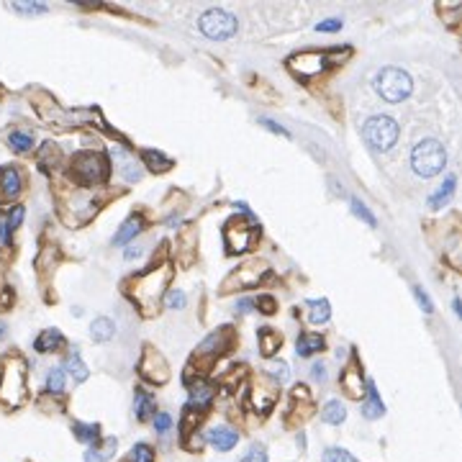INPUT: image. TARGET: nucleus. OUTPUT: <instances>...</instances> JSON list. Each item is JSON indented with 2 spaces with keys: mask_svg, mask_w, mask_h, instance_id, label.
<instances>
[{
  "mask_svg": "<svg viewBox=\"0 0 462 462\" xmlns=\"http://www.w3.org/2000/svg\"><path fill=\"white\" fill-rule=\"evenodd\" d=\"M447 164V152L437 139H421L411 152V167L421 178H434Z\"/></svg>",
  "mask_w": 462,
  "mask_h": 462,
  "instance_id": "f257e3e1",
  "label": "nucleus"
},
{
  "mask_svg": "<svg viewBox=\"0 0 462 462\" xmlns=\"http://www.w3.org/2000/svg\"><path fill=\"white\" fill-rule=\"evenodd\" d=\"M375 87L388 103H401V100H406L411 95L413 83L399 67H385V70H380L375 75Z\"/></svg>",
  "mask_w": 462,
  "mask_h": 462,
  "instance_id": "f03ea898",
  "label": "nucleus"
},
{
  "mask_svg": "<svg viewBox=\"0 0 462 462\" xmlns=\"http://www.w3.org/2000/svg\"><path fill=\"white\" fill-rule=\"evenodd\" d=\"M399 123L393 121L391 116H372L363 128L365 142L372 147V150H391L393 144L399 142Z\"/></svg>",
  "mask_w": 462,
  "mask_h": 462,
  "instance_id": "7ed1b4c3",
  "label": "nucleus"
},
{
  "mask_svg": "<svg viewBox=\"0 0 462 462\" xmlns=\"http://www.w3.org/2000/svg\"><path fill=\"white\" fill-rule=\"evenodd\" d=\"M200 31L208 39L224 42V39H231L236 34V18L226 11H221V8H211V11L200 16Z\"/></svg>",
  "mask_w": 462,
  "mask_h": 462,
  "instance_id": "20e7f679",
  "label": "nucleus"
},
{
  "mask_svg": "<svg viewBox=\"0 0 462 462\" xmlns=\"http://www.w3.org/2000/svg\"><path fill=\"white\" fill-rule=\"evenodd\" d=\"M72 164H75V172L83 183H98V180L106 178V159L92 154V152H80L72 159Z\"/></svg>",
  "mask_w": 462,
  "mask_h": 462,
  "instance_id": "39448f33",
  "label": "nucleus"
},
{
  "mask_svg": "<svg viewBox=\"0 0 462 462\" xmlns=\"http://www.w3.org/2000/svg\"><path fill=\"white\" fill-rule=\"evenodd\" d=\"M208 442H211L216 449H221V452H229V449L239 442V434L229 427H214L211 432H208Z\"/></svg>",
  "mask_w": 462,
  "mask_h": 462,
  "instance_id": "423d86ee",
  "label": "nucleus"
},
{
  "mask_svg": "<svg viewBox=\"0 0 462 462\" xmlns=\"http://www.w3.org/2000/svg\"><path fill=\"white\" fill-rule=\"evenodd\" d=\"M139 231H142V216H128V219L123 221V226L118 229V234L114 236V244L116 247H121V244L131 242Z\"/></svg>",
  "mask_w": 462,
  "mask_h": 462,
  "instance_id": "0eeeda50",
  "label": "nucleus"
},
{
  "mask_svg": "<svg viewBox=\"0 0 462 462\" xmlns=\"http://www.w3.org/2000/svg\"><path fill=\"white\" fill-rule=\"evenodd\" d=\"M62 344H64L62 332H57V329H47V332H42L39 339L34 341V349L36 352H54V349L62 347Z\"/></svg>",
  "mask_w": 462,
  "mask_h": 462,
  "instance_id": "6e6552de",
  "label": "nucleus"
},
{
  "mask_svg": "<svg viewBox=\"0 0 462 462\" xmlns=\"http://www.w3.org/2000/svg\"><path fill=\"white\" fill-rule=\"evenodd\" d=\"M0 188H3V193H6L8 198L18 195V190H21V175H18L16 167H3L0 170Z\"/></svg>",
  "mask_w": 462,
  "mask_h": 462,
  "instance_id": "1a4fd4ad",
  "label": "nucleus"
},
{
  "mask_svg": "<svg viewBox=\"0 0 462 462\" xmlns=\"http://www.w3.org/2000/svg\"><path fill=\"white\" fill-rule=\"evenodd\" d=\"M363 413H365V419H377V416H383L385 413V406H383V401H380V396H377L375 383H367V401H365V406H363Z\"/></svg>",
  "mask_w": 462,
  "mask_h": 462,
  "instance_id": "9d476101",
  "label": "nucleus"
},
{
  "mask_svg": "<svg viewBox=\"0 0 462 462\" xmlns=\"http://www.w3.org/2000/svg\"><path fill=\"white\" fill-rule=\"evenodd\" d=\"M114 334H116V324L111 319H106V316H100V319H95L90 324L92 341H108L114 339Z\"/></svg>",
  "mask_w": 462,
  "mask_h": 462,
  "instance_id": "9b49d317",
  "label": "nucleus"
},
{
  "mask_svg": "<svg viewBox=\"0 0 462 462\" xmlns=\"http://www.w3.org/2000/svg\"><path fill=\"white\" fill-rule=\"evenodd\" d=\"M455 185H457V180H455V175H449L447 180H444V185H442L439 190L434 193L432 198H429V208H442V206H447L449 200H452V195H455Z\"/></svg>",
  "mask_w": 462,
  "mask_h": 462,
  "instance_id": "f8f14e48",
  "label": "nucleus"
},
{
  "mask_svg": "<svg viewBox=\"0 0 462 462\" xmlns=\"http://www.w3.org/2000/svg\"><path fill=\"white\" fill-rule=\"evenodd\" d=\"M116 447H118V442H116L114 437H111V439H106L103 444H98V447L92 444V447L85 452V462H106L108 457L116 452Z\"/></svg>",
  "mask_w": 462,
  "mask_h": 462,
  "instance_id": "ddd939ff",
  "label": "nucleus"
},
{
  "mask_svg": "<svg viewBox=\"0 0 462 462\" xmlns=\"http://www.w3.org/2000/svg\"><path fill=\"white\" fill-rule=\"evenodd\" d=\"M319 349H324V339L319 334H300L298 341H296V355L300 357H308L313 352H319Z\"/></svg>",
  "mask_w": 462,
  "mask_h": 462,
  "instance_id": "4468645a",
  "label": "nucleus"
},
{
  "mask_svg": "<svg viewBox=\"0 0 462 462\" xmlns=\"http://www.w3.org/2000/svg\"><path fill=\"white\" fill-rule=\"evenodd\" d=\"M257 339H260V349H262L265 357H272L277 352V347H280V336L272 329H260Z\"/></svg>",
  "mask_w": 462,
  "mask_h": 462,
  "instance_id": "2eb2a0df",
  "label": "nucleus"
},
{
  "mask_svg": "<svg viewBox=\"0 0 462 462\" xmlns=\"http://www.w3.org/2000/svg\"><path fill=\"white\" fill-rule=\"evenodd\" d=\"M64 370H70L72 377H75L78 383H83V380H87V372H90V370H87V365L83 363V360H80L78 352H72V355L67 357V363H64Z\"/></svg>",
  "mask_w": 462,
  "mask_h": 462,
  "instance_id": "dca6fc26",
  "label": "nucleus"
},
{
  "mask_svg": "<svg viewBox=\"0 0 462 462\" xmlns=\"http://www.w3.org/2000/svg\"><path fill=\"white\" fill-rule=\"evenodd\" d=\"M136 419L139 421H147L152 419V413H154V401L147 396L144 391H136Z\"/></svg>",
  "mask_w": 462,
  "mask_h": 462,
  "instance_id": "f3484780",
  "label": "nucleus"
},
{
  "mask_svg": "<svg viewBox=\"0 0 462 462\" xmlns=\"http://www.w3.org/2000/svg\"><path fill=\"white\" fill-rule=\"evenodd\" d=\"M308 308H311V313H308V319L313 321V324H324V321L332 316V311H329V300L321 298V300H308Z\"/></svg>",
  "mask_w": 462,
  "mask_h": 462,
  "instance_id": "a211bd4d",
  "label": "nucleus"
},
{
  "mask_svg": "<svg viewBox=\"0 0 462 462\" xmlns=\"http://www.w3.org/2000/svg\"><path fill=\"white\" fill-rule=\"evenodd\" d=\"M344 419H347V411H344V406H341L339 401H329V403L324 406V421H327V424H341Z\"/></svg>",
  "mask_w": 462,
  "mask_h": 462,
  "instance_id": "6ab92c4d",
  "label": "nucleus"
},
{
  "mask_svg": "<svg viewBox=\"0 0 462 462\" xmlns=\"http://www.w3.org/2000/svg\"><path fill=\"white\" fill-rule=\"evenodd\" d=\"M142 157H144V162L150 164L152 170H170V167H172V162H170V159H167V157H164V154H159V152H152V150H147Z\"/></svg>",
  "mask_w": 462,
  "mask_h": 462,
  "instance_id": "aec40b11",
  "label": "nucleus"
},
{
  "mask_svg": "<svg viewBox=\"0 0 462 462\" xmlns=\"http://www.w3.org/2000/svg\"><path fill=\"white\" fill-rule=\"evenodd\" d=\"M72 432L78 434L80 442H90V444H95V442H98V432H100V429L95 427V424H75V427H72Z\"/></svg>",
  "mask_w": 462,
  "mask_h": 462,
  "instance_id": "412c9836",
  "label": "nucleus"
},
{
  "mask_svg": "<svg viewBox=\"0 0 462 462\" xmlns=\"http://www.w3.org/2000/svg\"><path fill=\"white\" fill-rule=\"evenodd\" d=\"M8 142H11V147L18 152H29L31 147H34V139H31L29 134H21V131H13V134L8 136Z\"/></svg>",
  "mask_w": 462,
  "mask_h": 462,
  "instance_id": "4be33fe9",
  "label": "nucleus"
},
{
  "mask_svg": "<svg viewBox=\"0 0 462 462\" xmlns=\"http://www.w3.org/2000/svg\"><path fill=\"white\" fill-rule=\"evenodd\" d=\"M47 391L49 393H62L64 391V370L57 367L51 370L49 377H47Z\"/></svg>",
  "mask_w": 462,
  "mask_h": 462,
  "instance_id": "5701e85b",
  "label": "nucleus"
},
{
  "mask_svg": "<svg viewBox=\"0 0 462 462\" xmlns=\"http://www.w3.org/2000/svg\"><path fill=\"white\" fill-rule=\"evenodd\" d=\"M128 462H154V452L147 444H136L131 449V455H128Z\"/></svg>",
  "mask_w": 462,
  "mask_h": 462,
  "instance_id": "b1692460",
  "label": "nucleus"
},
{
  "mask_svg": "<svg viewBox=\"0 0 462 462\" xmlns=\"http://www.w3.org/2000/svg\"><path fill=\"white\" fill-rule=\"evenodd\" d=\"M352 214L357 216V219H363L367 226H375V216L370 214L367 208H365V203L360 198H352Z\"/></svg>",
  "mask_w": 462,
  "mask_h": 462,
  "instance_id": "393cba45",
  "label": "nucleus"
},
{
  "mask_svg": "<svg viewBox=\"0 0 462 462\" xmlns=\"http://www.w3.org/2000/svg\"><path fill=\"white\" fill-rule=\"evenodd\" d=\"M13 11L23 16H36V13H47V6H42V3H13Z\"/></svg>",
  "mask_w": 462,
  "mask_h": 462,
  "instance_id": "a878e982",
  "label": "nucleus"
},
{
  "mask_svg": "<svg viewBox=\"0 0 462 462\" xmlns=\"http://www.w3.org/2000/svg\"><path fill=\"white\" fill-rule=\"evenodd\" d=\"M211 388H198V391H193V399H190V406H195V408H203V406H208V401H211Z\"/></svg>",
  "mask_w": 462,
  "mask_h": 462,
  "instance_id": "bb28decb",
  "label": "nucleus"
},
{
  "mask_svg": "<svg viewBox=\"0 0 462 462\" xmlns=\"http://www.w3.org/2000/svg\"><path fill=\"white\" fill-rule=\"evenodd\" d=\"M324 462H357L355 457L349 455L347 449H327V455H324Z\"/></svg>",
  "mask_w": 462,
  "mask_h": 462,
  "instance_id": "cd10ccee",
  "label": "nucleus"
},
{
  "mask_svg": "<svg viewBox=\"0 0 462 462\" xmlns=\"http://www.w3.org/2000/svg\"><path fill=\"white\" fill-rule=\"evenodd\" d=\"M242 462H267V452H265L262 444H255V447L242 457Z\"/></svg>",
  "mask_w": 462,
  "mask_h": 462,
  "instance_id": "c85d7f7f",
  "label": "nucleus"
},
{
  "mask_svg": "<svg viewBox=\"0 0 462 462\" xmlns=\"http://www.w3.org/2000/svg\"><path fill=\"white\" fill-rule=\"evenodd\" d=\"M21 221H23V208H21V206H16L13 211H11V214L6 216V226L11 229V231H13V229L21 226Z\"/></svg>",
  "mask_w": 462,
  "mask_h": 462,
  "instance_id": "c756f323",
  "label": "nucleus"
},
{
  "mask_svg": "<svg viewBox=\"0 0 462 462\" xmlns=\"http://www.w3.org/2000/svg\"><path fill=\"white\" fill-rule=\"evenodd\" d=\"M413 298H416V303L421 306V311L424 313H432L434 311V306H432V300H429V296L421 288H413Z\"/></svg>",
  "mask_w": 462,
  "mask_h": 462,
  "instance_id": "7c9ffc66",
  "label": "nucleus"
},
{
  "mask_svg": "<svg viewBox=\"0 0 462 462\" xmlns=\"http://www.w3.org/2000/svg\"><path fill=\"white\" fill-rule=\"evenodd\" d=\"M270 372H272V377H275L277 383H285V380H288V365L280 363V360L270 365Z\"/></svg>",
  "mask_w": 462,
  "mask_h": 462,
  "instance_id": "2f4dec72",
  "label": "nucleus"
},
{
  "mask_svg": "<svg viewBox=\"0 0 462 462\" xmlns=\"http://www.w3.org/2000/svg\"><path fill=\"white\" fill-rule=\"evenodd\" d=\"M185 293L183 291H170L167 293V306L170 308H185Z\"/></svg>",
  "mask_w": 462,
  "mask_h": 462,
  "instance_id": "473e14b6",
  "label": "nucleus"
},
{
  "mask_svg": "<svg viewBox=\"0 0 462 462\" xmlns=\"http://www.w3.org/2000/svg\"><path fill=\"white\" fill-rule=\"evenodd\" d=\"M255 306L262 313H275V298H270V296H260Z\"/></svg>",
  "mask_w": 462,
  "mask_h": 462,
  "instance_id": "72a5a7b5",
  "label": "nucleus"
},
{
  "mask_svg": "<svg viewBox=\"0 0 462 462\" xmlns=\"http://www.w3.org/2000/svg\"><path fill=\"white\" fill-rule=\"evenodd\" d=\"M316 29H319V31H327V34H332V31H339V29H341V21H339V18H327V21L316 23Z\"/></svg>",
  "mask_w": 462,
  "mask_h": 462,
  "instance_id": "f704fd0d",
  "label": "nucleus"
},
{
  "mask_svg": "<svg viewBox=\"0 0 462 462\" xmlns=\"http://www.w3.org/2000/svg\"><path fill=\"white\" fill-rule=\"evenodd\" d=\"M154 427H157V432H167V429L172 427V419L167 416V413H157V416H154Z\"/></svg>",
  "mask_w": 462,
  "mask_h": 462,
  "instance_id": "c9c22d12",
  "label": "nucleus"
},
{
  "mask_svg": "<svg viewBox=\"0 0 462 462\" xmlns=\"http://www.w3.org/2000/svg\"><path fill=\"white\" fill-rule=\"evenodd\" d=\"M0 244H11V229L6 226V216H0Z\"/></svg>",
  "mask_w": 462,
  "mask_h": 462,
  "instance_id": "e433bc0d",
  "label": "nucleus"
},
{
  "mask_svg": "<svg viewBox=\"0 0 462 462\" xmlns=\"http://www.w3.org/2000/svg\"><path fill=\"white\" fill-rule=\"evenodd\" d=\"M313 377L324 383V380H327V365H324V363H316V365H313Z\"/></svg>",
  "mask_w": 462,
  "mask_h": 462,
  "instance_id": "4c0bfd02",
  "label": "nucleus"
},
{
  "mask_svg": "<svg viewBox=\"0 0 462 462\" xmlns=\"http://www.w3.org/2000/svg\"><path fill=\"white\" fill-rule=\"evenodd\" d=\"M260 123H265V126L270 128V131H275V134H283V136H288V131H285L283 126H277L275 121H270V118H260Z\"/></svg>",
  "mask_w": 462,
  "mask_h": 462,
  "instance_id": "58836bf2",
  "label": "nucleus"
},
{
  "mask_svg": "<svg viewBox=\"0 0 462 462\" xmlns=\"http://www.w3.org/2000/svg\"><path fill=\"white\" fill-rule=\"evenodd\" d=\"M236 308H239V311H252V308H255V300H249V298H244V300H239V303H236Z\"/></svg>",
  "mask_w": 462,
  "mask_h": 462,
  "instance_id": "ea45409f",
  "label": "nucleus"
},
{
  "mask_svg": "<svg viewBox=\"0 0 462 462\" xmlns=\"http://www.w3.org/2000/svg\"><path fill=\"white\" fill-rule=\"evenodd\" d=\"M139 255H142V249H139V247H131V249H126V255H123V257H126V260H136Z\"/></svg>",
  "mask_w": 462,
  "mask_h": 462,
  "instance_id": "a19ab883",
  "label": "nucleus"
},
{
  "mask_svg": "<svg viewBox=\"0 0 462 462\" xmlns=\"http://www.w3.org/2000/svg\"><path fill=\"white\" fill-rule=\"evenodd\" d=\"M3 334H6V327H3V324H0V339H3Z\"/></svg>",
  "mask_w": 462,
  "mask_h": 462,
  "instance_id": "79ce46f5",
  "label": "nucleus"
}]
</instances>
